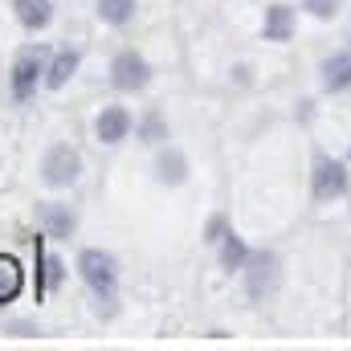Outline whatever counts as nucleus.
<instances>
[{
  "instance_id": "f257e3e1",
  "label": "nucleus",
  "mask_w": 351,
  "mask_h": 351,
  "mask_svg": "<svg viewBox=\"0 0 351 351\" xmlns=\"http://www.w3.org/2000/svg\"><path fill=\"white\" fill-rule=\"evenodd\" d=\"M74 269H78V278L86 282L90 298H94V311H98L102 319H110V315L119 311V262H114V254L90 245V250L78 254Z\"/></svg>"
},
{
  "instance_id": "f03ea898",
  "label": "nucleus",
  "mask_w": 351,
  "mask_h": 351,
  "mask_svg": "<svg viewBox=\"0 0 351 351\" xmlns=\"http://www.w3.org/2000/svg\"><path fill=\"white\" fill-rule=\"evenodd\" d=\"M45 62H49V49L41 45H25L12 66H8V98L12 102H33L37 90H45Z\"/></svg>"
},
{
  "instance_id": "7ed1b4c3",
  "label": "nucleus",
  "mask_w": 351,
  "mask_h": 351,
  "mask_svg": "<svg viewBox=\"0 0 351 351\" xmlns=\"http://www.w3.org/2000/svg\"><path fill=\"white\" fill-rule=\"evenodd\" d=\"M37 172H41L45 188L66 192V188H74L82 180V152L74 143H49L45 156H41V164H37Z\"/></svg>"
},
{
  "instance_id": "20e7f679",
  "label": "nucleus",
  "mask_w": 351,
  "mask_h": 351,
  "mask_svg": "<svg viewBox=\"0 0 351 351\" xmlns=\"http://www.w3.org/2000/svg\"><path fill=\"white\" fill-rule=\"evenodd\" d=\"M106 78H110V86L119 90V94H139V90H147V82H152V66H147L143 53L119 49L110 58V66H106Z\"/></svg>"
},
{
  "instance_id": "39448f33",
  "label": "nucleus",
  "mask_w": 351,
  "mask_h": 351,
  "mask_svg": "<svg viewBox=\"0 0 351 351\" xmlns=\"http://www.w3.org/2000/svg\"><path fill=\"white\" fill-rule=\"evenodd\" d=\"M131 131H135V114H131L123 102H106V106L94 114V139H98L102 147H119Z\"/></svg>"
},
{
  "instance_id": "423d86ee",
  "label": "nucleus",
  "mask_w": 351,
  "mask_h": 351,
  "mask_svg": "<svg viewBox=\"0 0 351 351\" xmlns=\"http://www.w3.org/2000/svg\"><path fill=\"white\" fill-rule=\"evenodd\" d=\"M37 225L49 241H70L78 233V213L66 200H41L37 204Z\"/></svg>"
},
{
  "instance_id": "0eeeda50",
  "label": "nucleus",
  "mask_w": 351,
  "mask_h": 351,
  "mask_svg": "<svg viewBox=\"0 0 351 351\" xmlns=\"http://www.w3.org/2000/svg\"><path fill=\"white\" fill-rule=\"evenodd\" d=\"M8 12L21 25V33H29V37L45 33L53 25V0H8Z\"/></svg>"
},
{
  "instance_id": "6e6552de",
  "label": "nucleus",
  "mask_w": 351,
  "mask_h": 351,
  "mask_svg": "<svg viewBox=\"0 0 351 351\" xmlns=\"http://www.w3.org/2000/svg\"><path fill=\"white\" fill-rule=\"evenodd\" d=\"M78 66H82V53L78 49H70V45L53 49L49 62H45V90H66L78 78Z\"/></svg>"
},
{
  "instance_id": "1a4fd4ad",
  "label": "nucleus",
  "mask_w": 351,
  "mask_h": 351,
  "mask_svg": "<svg viewBox=\"0 0 351 351\" xmlns=\"http://www.w3.org/2000/svg\"><path fill=\"white\" fill-rule=\"evenodd\" d=\"M274 278H278V258L274 254H250V262H245V290H250L254 302L265 298V290L274 286Z\"/></svg>"
},
{
  "instance_id": "9d476101",
  "label": "nucleus",
  "mask_w": 351,
  "mask_h": 351,
  "mask_svg": "<svg viewBox=\"0 0 351 351\" xmlns=\"http://www.w3.org/2000/svg\"><path fill=\"white\" fill-rule=\"evenodd\" d=\"M348 192V168L339 160H319L315 164V196L327 200V196H343Z\"/></svg>"
},
{
  "instance_id": "9b49d317",
  "label": "nucleus",
  "mask_w": 351,
  "mask_h": 351,
  "mask_svg": "<svg viewBox=\"0 0 351 351\" xmlns=\"http://www.w3.org/2000/svg\"><path fill=\"white\" fill-rule=\"evenodd\" d=\"M188 156L180 152V147H164L160 156H156V180L160 184H168V188H180L184 180H188Z\"/></svg>"
},
{
  "instance_id": "f8f14e48",
  "label": "nucleus",
  "mask_w": 351,
  "mask_h": 351,
  "mask_svg": "<svg viewBox=\"0 0 351 351\" xmlns=\"http://www.w3.org/2000/svg\"><path fill=\"white\" fill-rule=\"evenodd\" d=\"M94 16L110 29H127L139 16V0H94Z\"/></svg>"
},
{
  "instance_id": "ddd939ff",
  "label": "nucleus",
  "mask_w": 351,
  "mask_h": 351,
  "mask_svg": "<svg viewBox=\"0 0 351 351\" xmlns=\"http://www.w3.org/2000/svg\"><path fill=\"white\" fill-rule=\"evenodd\" d=\"M21 290H25V269H21V262L12 254H0V306L16 302Z\"/></svg>"
},
{
  "instance_id": "4468645a",
  "label": "nucleus",
  "mask_w": 351,
  "mask_h": 351,
  "mask_svg": "<svg viewBox=\"0 0 351 351\" xmlns=\"http://www.w3.org/2000/svg\"><path fill=\"white\" fill-rule=\"evenodd\" d=\"M262 33H265V41H290V33H294V8H290V4L265 8Z\"/></svg>"
},
{
  "instance_id": "2eb2a0df",
  "label": "nucleus",
  "mask_w": 351,
  "mask_h": 351,
  "mask_svg": "<svg viewBox=\"0 0 351 351\" xmlns=\"http://www.w3.org/2000/svg\"><path fill=\"white\" fill-rule=\"evenodd\" d=\"M45 233L41 237H33V298L41 302L45 294H49V254H45Z\"/></svg>"
},
{
  "instance_id": "dca6fc26",
  "label": "nucleus",
  "mask_w": 351,
  "mask_h": 351,
  "mask_svg": "<svg viewBox=\"0 0 351 351\" xmlns=\"http://www.w3.org/2000/svg\"><path fill=\"white\" fill-rule=\"evenodd\" d=\"M323 86L327 90H348L351 86V53H331L323 62Z\"/></svg>"
},
{
  "instance_id": "f3484780",
  "label": "nucleus",
  "mask_w": 351,
  "mask_h": 351,
  "mask_svg": "<svg viewBox=\"0 0 351 351\" xmlns=\"http://www.w3.org/2000/svg\"><path fill=\"white\" fill-rule=\"evenodd\" d=\"M245 262H250V245L229 229V233L221 237V269L233 274V269H245Z\"/></svg>"
},
{
  "instance_id": "a211bd4d",
  "label": "nucleus",
  "mask_w": 351,
  "mask_h": 351,
  "mask_svg": "<svg viewBox=\"0 0 351 351\" xmlns=\"http://www.w3.org/2000/svg\"><path fill=\"white\" fill-rule=\"evenodd\" d=\"M135 135H139V143L156 147V143H164V139H168V119H164L160 110H147V114L135 123Z\"/></svg>"
},
{
  "instance_id": "6ab92c4d",
  "label": "nucleus",
  "mask_w": 351,
  "mask_h": 351,
  "mask_svg": "<svg viewBox=\"0 0 351 351\" xmlns=\"http://www.w3.org/2000/svg\"><path fill=\"white\" fill-rule=\"evenodd\" d=\"M302 8H306L311 16L327 21V16H335V12H339V0H302Z\"/></svg>"
},
{
  "instance_id": "aec40b11",
  "label": "nucleus",
  "mask_w": 351,
  "mask_h": 351,
  "mask_svg": "<svg viewBox=\"0 0 351 351\" xmlns=\"http://www.w3.org/2000/svg\"><path fill=\"white\" fill-rule=\"evenodd\" d=\"M4 331H8V335H16V339H37V335H41V327H37V323H29V319H12Z\"/></svg>"
},
{
  "instance_id": "412c9836",
  "label": "nucleus",
  "mask_w": 351,
  "mask_h": 351,
  "mask_svg": "<svg viewBox=\"0 0 351 351\" xmlns=\"http://www.w3.org/2000/svg\"><path fill=\"white\" fill-rule=\"evenodd\" d=\"M225 233H229L225 217H213V221H208V229H204V241H208V245H221V237H225Z\"/></svg>"
},
{
  "instance_id": "4be33fe9",
  "label": "nucleus",
  "mask_w": 351,
  "mask_h": 351,
  "mask_svg": "<svg viewBox=\"0 0 351 351\" xmlns=\"http://www.w3.org/2000/svg\"><path fill=\"white\" fill-rule=\"evenodd\" d=\"M62 282H66V262L62 258H49V294L62 290Z\"/></svg>"
}]
</instances>
